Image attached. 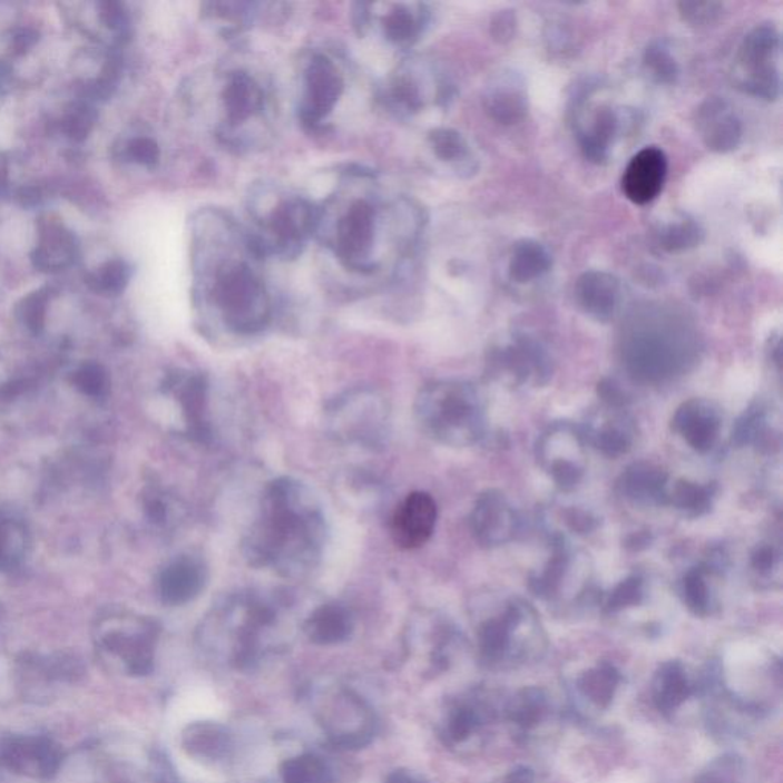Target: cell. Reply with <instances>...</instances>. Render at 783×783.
Wrapping results in <instances>:
<instances>
[{"label":"cell","mask_w":783,"mask_h":783,"mask_svg":"<svg viewBox=\"0 0 783 783\" xmlns=\"http://www.w3.org/2000/svg\"><path fill=\"white\" fill-rule=\"evenodd\" d=\"M326 542V519L313 490L293 478L268 483L260 515L244 540L249 565L301 579L317 567Z\"/></svg>","instance_id":"obj_1"},{"label":"cell","mask_w":783,"mask_h":783,"mask_svg":"<svg viewBox=\"0 0 783 783\" xmlns=\"http://www.w3.org/2000/svg\"><path fill=\"white\" fill-rule=\"evenodd\" d=\"M232 245H217V216L196 221L195 270L200 298L236 335L260 334L272 320V297L264 278L245 257L235 256ZM257 257V256H256ZM260 260V257H257Z\"/></svg>","instance_id":"obj_2"},{"label":"cell","mask_w":783,"mask_h":783,"mask_svg":"<svg viewBox=\"0 0 783 783\" xmlns=\"http://www.w3.org/2000/svg\"><path fill=\"white\" fill-rule=\"evenodd\" d=\"M701 350L698 326L682 307L645 303L623 322L618 351L627 374L638 383L678 379L698 362Z\"/></svg>","instance_id":"obj_3"},{"label":"cell","mask_w":783,"mask_h":783,"mask_svg":"<svg viewBox=\"0 0 783 783\" xmlns=\"http://www.w3.org/2000/svg\"><path fill=\"white\" fill-rule=\"evenodd\" d=\"M415 417L422 432L442 446L462 449L487 434L486 400L467 381H430L418 392Z\"/></svg>","instance_id":"obj_4"},{"label":"cell","mask_w":783,"mask_h":783,"mask_svg":"<svg viewBox=\"0 0 783 783\" xmlns=\"http://www.w3.org/2000/svg\"><path fill=\"white\" fill-rule=\"evenodd\" d=\"M253 205L265 208L252 211L254 227L245 233L260 260H295L317 233L319 207L302 196L277 195L274 200L265 198L264 204L253 199Z\"/></svg>","instance_id":"obj_5"},{"label":"cell","mask_w":783,"mask_h":783,"mask_svg":"<svg viewBox=\"0 0 783 783\" xmlns=\"http://www.w3.org/2000/svg\"><path fill=\"white\" fill-rule=\"evenodd\" d=\"M478 646L487 663H522L542 654L547 635L530 603L512 597L481 623Z\"/></svg>","instance_id":"obj_6"},{"label":"cell","mask_w":783,"mask_h":783,"mask_svg":"<svg viewBox=\"0 0 783 783\" xmlns=\"http://www.w3.org/2000/svg\"><path fill=\"white\" fill-rule=\"evenodd\" d=\"M320 208V215L332 217L334 221L320 219V233L326 247L335 254L340 264L348 272L372 274L380 268L375 260L376 242L380 233L379 205L371 198H354L343 203V211H337V216Z\"/></svg>","instance_id":"obj_7"},{"label":"cell","mask_w":783,"mask_h":783,"mask_svg":"<svg viewBox=\"0 0 783 783\" xmlns=\"http://www.w3.org/2000/svg\"><path fill=\"white\" fill-rule=\"evenodd\" d=\"M326 429L335 441L375 449L383 447L391 430V409L379 392L352 389L335 397L325 412Z\"/></svg>","instance_id":"obj_8"},{"label":"cell","mask_w":783,"mask_h":783,"mask_svg":"<svg viewBox=\"0 0 783 783\" xmlns=\"http://www.w3.org/2000/svg\"><path fill=\"white\" fill-rule=\"evenodd\" d=\"M730 76L741 92L765 101L779 100L782 89V42L781 32L773 23L757 25L744 37Z\"/></svg>","instance_id":"obj_9"},{"label":"cell","mask_w":783,"mask_h":783,"mask_svg":"<svg viewBox=\"0 0 783 783\" xmlns=\"http://www.w3.org/2000/svg\"><path fill=\"white\" fill-rule=\"evenodd\" d=\"M487 372L506 388H544L555 375V360L542 340L518 331L491 348Z\"/></svg>","instance_id":"obj_10"},{"label":"cell","mask_w":783,"mask_h":783,"mask_svg":"<svg viewBox=\"0 0 783 783\" xmlns=\"http://www.w3.org/2000/svg\"><path fill=\"white\" fill-rule=\"evenodd\" d=\"M536 458L545 473L560 490L571 491L584 481L586 473V442L580 429L571 422L549 425L536 444Z\"/></svg>","instance_id":"obj_11"},{"label":"cell","mask_w":783,"mask_h":783,"mask_svg":"<svg viewBox=\"0 0 783 783\" xmlns=\"http://www.w3.org/2000/svg\"><path fill=\"white\" fill-rule=\"evenodd\" d=\"M224 118L216 134L225 146L239 149V135L249 123L265 117L268 94L253 74L236 69L227 74L219 94Z\"/></svg>","instance_id":"obj_12"},{"label":"cell","mask_w":783,"mask_h":783,"mask_svg":"<svg viewBox=\"0 0 783 783\" xmlns=\"http://www.w3.org/2000/svg\"><path fill=\"white\" fill-rule=\"evenodd\" d=\"M344 92V77L330 56L315 52L302 74L298 120L306 129H322Z\"/></svg>","instance_id":"obj_13"},{"label":"cell","mask_w":783,"mask_h":783,"mask_svg":"<svg viewBox=\"0 0 783 783\" xmlns=\"http://www.w3.org/2000/svg\"><path fill=\"white\" fill-rule=\"evenodd\" d=\"M589 580L590 572L586 556L569 547L564 537H556L552 544V556L549 557L542 571L531 576L530 588L537 597L549 601L576 588L581 596L593 597Z\"/></svg>","instance_id":"obj_14"},{"label":"cell","mask_w":783,"mask_h":783,"mask_svg":"<svg viewBox=\"0 0 783 783\" xmlns=\"http://www.w3.org/2000/svg\"><path fill=\"white\" fill-rule=\"evenodd\" d=\"M470 530L481 547H502L515 539L519 530L518 512L502 491L486 490L474 500Z\"/></svg>","instance_id":"obj_15"},{"label":"cell","mask_w":783,"mask_h":783,"mask_svg":"<svg viewBox=\"0 0 783 783\" xmlns=\"http://www.w3.org/2000/svg\"><path fill=\"white\" fill-rule=\"evenodd\" d=\"M579 429L586 446L608 458L629 453L637 438V425L629 413L605 404L589 412Z\"/></svg>","instance_id":"obj_16"},{"label":"cell","mask_w":783,"mask_h":783,"mask_svg":"<svg viewBox=\"0 0 783 783\" xmlns=\"http://www.w3.org/2000/svg\"><path fill=\"white\" fill-rule=\"evenodd\" d=\"M695 126L704 146L716 154L736 150L744 137L740 115L724 97L705 98L696 109Z\"/></svg>","instance_id":"obj_17"},{"label":"cell","mask_w":783,"mask_h":783,"mask_svg":"<svg viewBox=\"0 0 783 783\" xmlns=\"http://www.w3.org/2000/svg\"><path fill=\"white\" fill-rule=\"evenodd\" d=\"M438 506L424 491H413L397 507L391 520V536L398 548L424 547L437 528Z\"/></svg>","instance_id":"obj_18"},{"label":"cell","mask_w":783,"mask_h":783,"mask_svg":"<svg viewBox=\"0 0 783 783\" xmlns=\"http://www.w3.org/2000/svg\"><path fill=\"white\" fill-rule=\"evenodd\" d=\"M723 418L720 409L705 398H692L676 409L672 430L695 452L708 453L720 440Z\"/></svg>","instance_id":"obj_19"},{"label":"cell","mask_w":783,"mask_h":783,"mask_svg":"<svg viewBox=\"0 0 783 783\" xmlns=\"http://www.w3.org/2000/svg\"><path fill=\"white\" fill-rule=\"evenodd\" d=\"M666 154L657 146L645 147L635 154L623 175V194L630 203L646 205L658 198L667 178Z\"/></svg>","instance_id":"obj_20"},{"label":"cell","mask_w":783,"mask_h":783,"mask_svg":"<svg viewBox=\"0 0 783 783\" xmlns=\"http://www.w3.org/2000/svg\"><path fill=\"white\" fill-rule=\"evenodd\" d=\"M482 102L486 112L499 125H518L525 120L530 109L523 77L512 69L496 72L490 84L486 86Z\"/></svg>","instance_id":"obj_21"},{"label":"cell","mask_w":783,"mask_h":783,"mask_svg":"<svg viewBox=\"0 0 783 783\" xmlns=\"http://www.w3.org/2000/svg\"><path fill=\"white\" fill-rule=\"evenodd\" d=\"M577 115V139L580 150L588 162L603 164L608 162L610 149L620 130V117L608 105L589 106L588 112L574 108Z\"/></svg>","instance_id":"obj_22"},{"label":"cell","mask_w":783,"mask_h":783,"mask_svg":"<svg viewBox=\"0 0 783 783\" xmlns=\"http://www.w3.org/2000/svg\"><path fill=\"white\" fill-rule=\"evenodd\" d=\"M208 585V567L199 556H179L159 574L158 593L166 605L183 606Z\"/></svg>","instance_id":"obj_23"},{"label":"cell","mask_w":783,"mask_h":783,"mask_svg":"<svg viewBox=\"0 0 783 783\" xmlns=\"http://www.w3.org/2000/svg\"><path fill=\"white\" fill-rule=\"evenodd\" d=\"M369 6L371 19L380 20V30L388 43L395 48L409 49L424 36L430 23V10L425 3H381L383 14L376 16Z\"/></svg>","instance_id":"obj_24"},{"label":"cell","mask_w":783,"mask_h":783,"mask_svg":"<svg viewBox=\"0 0 783 783\" xmlns=\"http://www.w3.org/2000/svg\"><path fill=\"white\" fill-rule=\"evenodd\" d=\"M576 301L580 310L590 319L608 323L620 307V281L608 272L589 270L577 278Z\"/></svg>","instance_id":"obj_25"},{"label":"cell","mask_w":783,"mask_h":783,"mask_svg":"<svg viewBox=\"0 0 783 783\" xmlns=\"http://www.w3.org/2000/svg\"><path fill=\"white\" fill-rule=\"evenodd\" d=\"M428 86L417 76V69L403 65L393 72L380 91V101L395 117L405 120L428 105Z\"/></svg>","instance_id":"obj_26"},{"label":"cell","mask_w":783,"mask_h":783,"mask_svg":"<svg viewBox=\"0 0 783 783\" xmlns=\"http://www.w3.org/2000/svg\"><path fill=\"white\" fill-rule=\"evenodd\" d=\"M671 477L652 462H634L618 478L617 489L635 506H666Z\"/></svg>","instance_id":"obj_27"},{"label":"cell","mask_w":783,"mask_h":783,"mask_svg":"<svg viewBox=\"0 0 783 783\" xmlns=\"http://www.w3.org/2000/svg\"><path fill=\"white\" fill-rule=\"evenodd\" d=\"M79 256L76 236L59 221L40 224V242L32 253V264L42 272H60Z\"/></svg>","instance_id":"obj_28"},{"label":"cell","mask_w":783,"mask_h":783,"mask_svg":"<svg viewBox=\"0 0 783 783\" xmlns=\"http://www.w3.org/2000/svg\"><path fill=\"white\" fill-rule=\"evenodd\" d=\"M552 268V256L542 242L520 239L511 249L508 274L516 284L525 285L539 281Z\"/></svg>","instance_id":"obj_29"},{"label":"cell","mask_w":783,"mask_h":783,"mask_svg":"<svg viewBox=\"0 0 783 783\" xmlns=\"http://www.w3.org/2000/svg\"><path fill=\"white\" fill-rule=\"evenodd\" d=\"M428 141L434 157L453 166L459 175L469 178V176L477 174V159L471 154L464 135L458 130L450 129V127H437V129L430 130Z\"/></svg>","instance_id":"obj_30"},{"label":"cell","mask_w":783,"mask_h":783,"mask_svg":"<svg viewBox=\"0 0 783 783\" xmlns=\"http://www.w3.org/2000/svg\"><path fill=\"white\" fill-rule=\"evenodd\" d=\"M307 637L317 645H335L350 637L352 633V615L350 610L337 603H327L315 609L306 620Z\"/></svg>","instance_id":"obj_31"},{"label":"cell","mask_w":783,"mask_h":783,"mask_svg":"<svg viewBox=\"0 0 783 783\" xmlns=\"http://www.w3.org/2000/svg\"><path fill=\"white\" fill-rule=\"evenodd\" d=\"M655 705L663 713L675 712L686 703L692 695V686L688 683L686 667L682 662H667L659 666L654 678Z\"/></svg>","instance_id":"obj_32"},{"label":"cell","mask_w":783,"mask_h":783,"mask_svg":"<svg viewBox=\"0 0 783 783\" xmlns=\"http://www.w3.org/2000/svg\"><path fill=\"white\" fill-rule=\"evenodd\" d=\"M175 386L188 429L204 440L208 434L207 384L200 375H183Z\"/></svg>","instance_id":"obj_33"},{"label":"cell","mask_w":783,"mask_h":783,"mask_svg":"<svg viewBox=\"0 0 783 783\" xmlns=\"http://www.w3.org/2000/svg\"><path fill=\"white\" fill-rule=\"evenodd\" d=\"M716 498V486L678 479L669 483L666 506L674 507L688 518H701L712 510Z\"/></svg>","instance_id":"obj_34"},{"label":"cell","mask_w":783,"mask_h":783,"mask_svg":"<svg viewBox=\"0 0 783 783\" xmlns=\"http://www.w3.org/2000/svg\"><path fill=\"white\" fill-rule=\"evenodd\" d=\"M717 568H720V564L713 560L712 564L699 565V567L691 568L684 574L679 594H682L686 608L698 617H707L715 608V596H713L708 577L715 574Z\"/></svg>","instance_id":"obj_35"},{"label":"cell","mask_w":783,"mask_h":783,"mask_svg":"<svg viewBox=\"0 0 783 783\" xmlns=\"http://www.w3.org/2000/svg\"><path fill=\"white\" fill-rule=\"evenodd\" d=\"M256 6L245 2H211L203 6V18L215 23L223 35H239L256 18Z\"/></svg>","instance_id":"obj_36"},{"label":"cell","mask_w":783,"mask_h":783,"mask_svg":"<svg viewBox=\"0 0 783 783\" xmlns=\"http://www.w3.org/2000/svg\"><path fill=\"white\" fill-rule=\"evenodd\" d=\"M704 239V229L695 219L686 215L675 217L659 225L657 241L667 253H684L698 247Z\"/></svg>","instance_id":"obj_37"},{"label":"cell","mask_w":783,"mask_h":783,"mask_svg":"<svg viewBox=\"0 0 783 783\" xmlns=\"http://www.w3.org/2000/svg\"><path fill=\"white\" fill-rule=\"evenodd\" d=\"M621 682L620 672L610 663H601L581 676L579 687L585 698L597 707H608L614 699L618 684Z\"/></svg>","instance_id":"obj_38"},{"label":"cell","mask_w":783,"mask_h":783,"mask_svg":"<svg viewBox=\"0 0 783 783\" xmlns=\"http://www.w3.org/2000/svg\"><path fill=\"white\" fill-rule=\"evenodd\" d=\"M769 412L762 401H754L733 428V444L736 447L761 446L769 440Z\"/></svg>","instance_id":"obj_39"},{"label":"cell","mask_w":783,"mask_h":783,"mask_svg":"<svg viewBox=\"0 0 783 783\" xmlns=\"http://www.w3.org/2000/svg\"><path fill=\"white\" fill-rule=\"evenodd\" d=\"M547 712V696L540 688H525L508 705V717L512 724L522 730H530L539 724Z\"/></svg>","instance_id":"obj_40"},{"label":"cell","mask_w":783,"mask_h":783,"mask_svg":"<svg viewBox=\"0 0 783 783\" xmlns=\"http://www.w3.org/2000/svg\"><path fill=\"white\" fill-rule=\"evenodd\" d=\"M643 67L647 76L659 85H675L679 77L678 61L663 40H654L647 45Z\"/></svg>","instance_id":"obj_41"},{"label":"cell","mask_w":783,"mask_h":783,"mask_svg":"<svg viewBox=\"0 0 783 783\" xmlns=\"http://www.w3.org/2000/svg\"><path fill=\"white\" fill-rule=\"evenodd\" d=\"M25 530L18 520L0 512V571L12 569L22 559Z\"/></svg>","instance_id":"obj_42"},{"label":"cell","mask_w":783,"mask_h":783,"mask_svg":"<svg viewBox=\"0 0 783 783\" xmlns=\"http://www.w3.org/2000/svg\"><path fill=\"white\" fill-rule=\"evenodd\" d=\"M695 783H747V765L736 754H725L711 762Z\"/></svg>","instance_id":"obj_43"},{"label":"cell","mask_w":783,"mask_h":783,"mask_svg":"<svg viewBox=\"0 0 783 783\" xmlns=\"http://www.w3.org/2000/svg\"><path fill=\"white\" fill-rule=\"evenodd\" d=\"M130 281V268L126 262L110 261L89 276L88 284L105 294H120Z\"/></svg>","instance_id":"obj_44"},{"label":"cell","mask_w":783,"mask_h":783,"mask_svg":"<svg viewBox=\"0 0 783 783\" xmlns=\"http://www.w3.org/2000/svg\"><path fill=\"white\" fill-rule=\"evenodd\" d=\"M645 598V581L639 576H630L620 581L608 597H606V613H620L623 609L634 608Z\"/></svg>","instance_id":"obj_45"},{"label":"cell","mask_w":783,"mask_h":783,"mask_svg":"<svg viewBox=\"0 0 783 783\" xmlns=\"http://www.w3.org/2000/svg\"><path fill=\"white\" fill-rule=\"evenodd\" d=\"M48 294L43 290L36 291L23 298L19 306L20 319L25 326L35 334L42 332L47 320Z\"/></svg>","instance_id":"obj_46"},{"label":"cell","mask_w":783,"mask_h":783,"mask_svg":"<svg viewBox=\"0 0 783 783\" xmlns=\"http://www.w3.org/2000/svg\"><path fill=\"white\" fill-rule=\"evenodd\" d=\"M678 11L684 22L692 27H707L721 18L724 6L720 2H679Z\"/></svg>","instance_id":"obj_47"},{"label":"cell","mask_w":783,"mask_h":783,"mask_svg":"<svg viewBox=\"0 0 783 783\" xmlns=\"http://www.w3.org/2000/svg\"><path fill=\"white\" fill-rule=\"evenodd\" d=\"M750 567L760 579H770L781 571V552L772 544H761L750 556Z\"/></svg>","instance_id":"obj_48"},{"label":"cell","mask_w":783,"mask_h":783,"mask_svg":"<svg viewBox=\"0 0 783 783\" xmlns=\"http://www.w3.org/2000/svg\"><path fill=\"white\" fill-rule=\"evenodd\" d=\"M94 121H96V112L88 106H79L65 118L61 127H63L65 134L69 138L76 139V141H84L91 133Z\"/></svg>","instance_id":"obj_49"},{"label":"cell","mask_w":783,"mask_h":783,"mask_svg":"<svg viewBox=\"0 0 783 783\" xmlns=\"http://www.w3.org/2000/svg\"><path fill=\"white\" fill-rule=\"evenodd\" d=\"M126 157L141 166L154 167L157 166L162 151L154 138L137 137L127 143Z\"/></svg>","instance_id":"obj_50"},{"label":"cell","mask_w":783,"mask_h":783,"mask_svg":"<svg viewBox=\"0 0 783 783\" xmlns=\"http://www.w3.org/2000/svg\"><path fill=\"white\" fill-rule=\"evenodd\" d=\"M74 381H76L77 388H79L81 392L88 393V395L91 397L101 395L102 391L106 389V383H108L106 372L102 371L101 366L94 363L85 364V366L77 372L76 376H74Z\"/></svg>","instance_id":"obj_51"},{"label":"cell","mask_w":783,"mask_h":783,"mask_svg":"<svg viewBox=\"0 0 783 783\" xmlns=\"http://www.w3.org/2000/svg\"><path fill=\"white\" fill-rule=\"evenodd\" d=\"M597 392L601 403L610 405V408L626 409L627 404L633 400L627 389L623 388V384L614 379L601 380L598 383Z\"/></svg>","instance_id":"obj_52"},{"label":"cell","mask_w":783,"mask_h":783,"mask_svg":"<svg viewBox=\"0 0 783 783\" xmlns=\"http://www.w3.org/2000/svg\"><path fill=\"white\" fill-rule=\"evenodd\" d=\"M479 725V715L477 711L470 707H462L454 712L452 721H450V735L453 740L464 741Z\"/></svg>","instance_id":"obj_53"},{"label":"cell","mask_w":783,"mask_h":783,"mask_svg":"<svg viewBox=\"0 0 783 783\" xmlns=\"http://www.w3.org/2000/svg\"><path fill=\"white\" fill-rule=\"evenodd\" d=\"M518 30V18L512 10H502L491 20L490 32L498 43H508Z\"/></svg>","instance_id":"obj_54"},{"label":"cell","mask_w":783,"mask_h":783,"mask_svg":"<svg viewBox=\"0 0 783 783\" xmlns=\"http://www.w3.org/2000/svg\"><path fill=\"white\" fill-rule=\"evenodd\" d=\"M224 733L213 727H200L192 735V745L203 754H217L224 748Z\"/></svg>","instance_id":"obj_55"},{"label":"cell","mask_w":783,"mask_h":783,"mask_svg":"<svg viewBox=\"0 0 783 783\" xmlns=\"http://www.w3.org/2000/svg\"><path fill=\"white\" fill-rule=\"evenodd\" d=\"M101 8V20L110 30L118 32V35H126L127 28H129V18H127L125 8L118 2H102Z\"/></svg>","instance_id":"obj_56"},{"label":"cell","mask_w":783,"mask_h":783,"mask_svg":"<svg viewBox=\"0 0 783 783\" xmlns=\"http://www.w3.org/2000/svg\"><path fill=\"white\" fill-rule=\"evenodd\" d=\"M317 764L313 760H297L286 765V783H311L317 776Z\"/></svg>","instance_id":"obj_57"},{"label":"cell","mask_w":783,"mask_h":783,"mask_svg":"<svg viewBox=\"0 0 783 783\" xmlns=\"http://www.w3.org/2000/svg\"><path fill=\"white\" fill-rule=\"evenodd\" d=\"M565 522L574 532H581V535L596 530L597 527V518H594L589 511L576 510V508L567 512Z\"/></svg>","instance_id":"obj_58"},{"label":"cell","mask_w":783,"mask_h":783,"mask_svg":"<svg viewBox=\"0 0 783 783\" xmlns=\"http://www.w3.org/2000/svg\"><path fill=\"white\" fill-rule=\"evenodd\" d=\"M536 776L535 772L527 766H518V769L511 770L506 776L500 779L498 783H535Z\"/></svg>","instance_id":"obj_59"},{"label":"cell","mask_w":783,"mask_h":783,"mask_svg":"<svg viewBox=\"0 0 783 783\" xmlns=\"http://www.w3.org/2000/svg\"><path fill=\"white\" fill-rule=\"evenodd\" d=\"M37 35L31 30H20L14 37V48L18 52L27 51L36 43Z\"/></svg>","instance_id":"obj_60"},{"label":"cell","mask_w":783,"mask_h":783,"mask_svg":"<svg viewBox=\"0 0 783 783\" xmlns=\"http://www.w3.org/2000/svg\"><path fill=\"white\" fill-rule=\"evenodd\" d=\"M7 174V167L6 163H3V159H0V182H2L3 175Z\"/></svg>","instance_id":"obj_61"}]
</instances>
